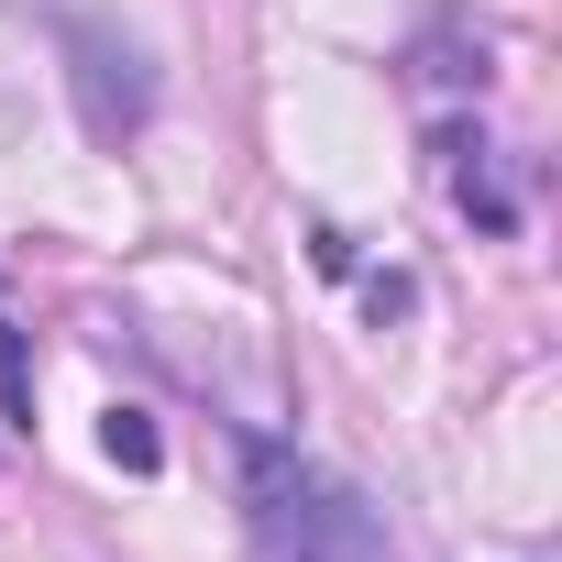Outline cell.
<instances>
[{
  "label": "cell",
  "instance_id": "cell-1",
  "mask_svg": "<svg viewBox=\"0 0 562 562\" xmlns=\"http://www.w3.org/2000/svg\"><path fill=\"white\" fill-rule=\"evenodd\" d=\"M243 529H254V562H397V529L342 474L276 441H243Z\"/></svg>",
  "mask_w": 562,
  "mask_h": 562
},
{
  "label": "cell",
  "instance_id": "cell-2",
  "mask_svg": "<svg viewBox=\"0 0 562 562\" xmlns=\"http://www.w3.org/2000/svg\"><path fill=\"white\" fill-rule=\"evenodd\" d=\"M67 56H78V100H89V133H100V144L144 133V111H155V78L133 67V45H111L100 23H67Z\"/></svg>",
  "mask_w": 562,
  "mask_h": 562
},
{
  "label": "cell",
  "instance_id": "cell-3",
  "mask_svg": "<svg viewBox=\"0 0 562 562\" xmlns=\"http://www.w3.org/2000/svg\"><path fill=\"white\" fill-rule=\"evenodd\" d=\"M100 441H111V463H122V474H155V463H166V441H155V419H144V408H111V419H100Z\"/></svg>",
  "mask_w": 562,
  "mask_h": 562
},
{
  "label": "cell",
  "instance_id": "cell-4",
  "mask_svg": "<svg viewBox=\"0 0 562 562\" xmlns=\"http://www.w3.org/2000/svg\"><path fill=\"white\" fill-rule=\"evenodd\" d=\"M0 419L34 430V353H23V331H12V321H0Z\"/></svg>",
  "mask_w": 562,
  "mask_h": 562
}]
</instances>
